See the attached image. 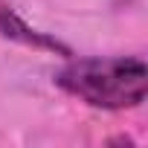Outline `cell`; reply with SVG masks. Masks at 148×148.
<instances>
[{
  "mask_svg": "<svg viewBox=\"0 0 148 148\" xmlns=\"http://www.w3.org/2000/svg\"><path fill=\"white\" fill-rule=\"evenodd\" d=\"M55 84L90 108L128 110L145 102L148 67L136 55L76 58L58 70Z\"/></svg>",
  "mask_w": 148,
  "mask_h": 148,
  "instance_id": "obj_1",
  "label": "cell"
},
{
  "mask_svg": "<svg viewBox=\"0 0 148 148\" xmlns=\"http://www.w3.org/2000/svg\"><path fill=\"white\" fill-rule=\"evenodd\" d=\"M0 38H6V41H15V44H23V47H32V49H49V52H58V55H70V49L49 38L47 32H38L32 29L6 0H0Z\"/></svg>",
  "mask_w": 148,
  "mask_h": 148,
  "instance_id": "obj_2",
  "label": "cell"
}]
</instances>
